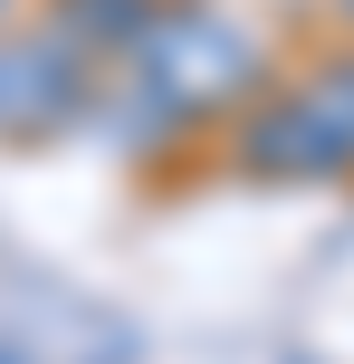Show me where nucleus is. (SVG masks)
<instances>
[{
  "label": "nucleus",
  "instance_id": "nucleus-6",
  "mask_svg": "<svg viewBox=\"0 0 354 364\" xmlns=\"http://www.w3.org/2000/svg\"><path fill=\"white\" fill-rule=\"evenodd\" d=\"M336 19H345V29H354V0H336Z\"/></svg>",
  "mask_w": 354,
  "mask_h": 364
},
{
  "label": "nucleus",
  "instance_id": "nucleus-1",
  "mask_svg": "<svg viewBox=\"0 0 354 364\" xmlns=\"http://www.w3.org/2000/svg\"><path fill=\"white\" fill-rule=\"evenodd\" d=\"M268 77H278L268 38L249 19H230L221 0H153L134 48L106 68L87 125H115L125 154H172V144L221 134Z\"/></svg>",
  "mask_w": 354,
  "mask_h": 364
},
{
  "label": "nucleus",
  "instance_id": "nucleus-7",
  "mask_svg": "<svg viewBox=\"0 0 354 364\" xmlns=\"http://www.w3.org/2000/svg\"><path fill=\"white\" fill-rule=\"evenodd\" d=\"M287 364H316V355H287Z\"/></svg>",
  "mask_w": 354,
  "mask_h": 364
},
{
  "label": "nucleus",
  "instance_id": "nucleus-2",
  "mask_svg": "<svg viewBox=\"0 0 354 364\" xmlns=\"http://www.w3.org/2000/svg\"><path fill=\"white\" fill-rule=\"evenodd\" d=\"M221 173L230 182H259V192H297V182H354L336 134L306 115V96L287 77H268L240 115L221 125Z\"/></svg>",
  "mask_w": 354,
  "mask_h": 364
},
{
  "label": "nucleus",
  "instance_id": "nucleus-3",
  "mask_svg": "<svg viewBox=\"0 0 354 364\" xmlns=\"http://www.w3.org/2000/svg\"><path fill=\"white\" fill-rule=\"evenodd\" d=\"M96 87H106V68H96L87 48H67L57 29H10L0 38V134H10V144L77 134L96 115Z\"/></svg>",
  "mask_w": 354,
  "mask_h": 364
},
{
  "label": "nucleus",
  "instance_id": "nucleus-5",
  "mask_svg": "<svg viewBox=\"0 0 354 364\" xmlns=\"http://www.w3.org/2000/svg\"><path fill=\"white\" fill-rule=\"evenodd\" d=\"M287 87L306 96V115L336 134V154H345V173H354V38H345V48H326V58H306Z\"/></svg>",
  "mask_w": 354,
  "mask_h": 364
},
{
  "label": "nucleus",
  "instance_id": "nucleus-4",
  "mask_svg": "<svg viewBox=\"0 0 354 364\" xmlns=\"http://www.w3.org/2000/svg\"><path fill=\"white\" fill-rule=\"evenodd\" d=\"M153 0H38V29H57L67 48H87L96 68H115V58L134 48V29H144Z\"/></svg>",
  "mask_w": 354,
  "mask_h": 364
}]
</instances>
